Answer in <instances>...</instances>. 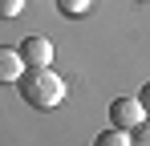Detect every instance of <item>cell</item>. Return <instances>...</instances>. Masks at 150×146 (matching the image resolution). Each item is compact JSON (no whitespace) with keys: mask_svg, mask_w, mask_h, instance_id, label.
I'll return each mask as SVG.
<instances>
[{"mask_svg":"<svg viewBox=\"0 0 150 146\" xmlns=\"http://www.w3.org/2000/svg\"><path fill=\"white\" fill-rule=\"evenodd\" d=\"M21 97H25L33 110H53L65 101V81L53 73V65H41V69H25L21 73Z\"/></svg>","mask_w":150,"mask_h":146,"instance_id":"6da1fadb","label":"cell"},{"mask_svg":"<svg viewBox=\"0 0 150 146\" xmlns=\"http://www.w3.org/2000/svg\"><path fill=\"white\" fill-rule=\"evenodd\" d=\"M142 118H146V110H142L138 97H114V101H110V122H114L118 130H134Z\"/></svg>","mask_w":150,"mask_h":146,"instance_id":"7a4b0ae2","label":"cell"},{"mask_svg":"<svg viewBox=\"0 0 150 146\" xmlns=\"http://www.w3.org/2000/svg\"><path fill=\"white\" fill-rule=\"evenodd\" d=\"M25 12V0H0V21H16Z\"/></svg>","mask_w":150,"mask_h":146,"instance_id":"ba28073f","label":"cell"},{"mask_svg":"<svg viewBox=\"0 0 150 146\" xmlns=\"http://www.w3.org/2000/svg\"><path fill=\"white\" fill-rule=\"evenodd\" d=\"M138 4H150V0H138Z\"/></svg>","mask_w":150,"mask_h":146,"instance_id":"30bf717a","label":"cell"},{"mask_svg":"<svg viewBox=\"0 0 150 146\" xmlns=\"http://www.w3.org/2000/svg\"><path fill=\"white\" fill-rule=\"evenodd\" d=\"M89 4H93V0H57L61 16H85V12H89Z\"/></svg>","mask_w":150,"mask_h":146,"instance_id":"8992f818","label":"cell"},{"mask_svg":"<svg viewBox=\"0 0 150 146\" xmlns=\"http://www.w3.org/2000/svg\"><path fill=\"white\" fill-rule=\"evenodd\" d=\"M93 146H130V130H118V126H110V130H101Z\"/></svg>","mask_w":150,"mask_h":146,"instance_id":"5b68a950","label":"cell"},{"mask_svg":"<svg viewBox=\"0 0 150 146\" xmlns=\"http://www.w3.org/2000/svg\"><path fill=\"white\" fill-rule=\"evenodd\" d=\"M25 73V61H21V49L0 45V85H16Z\"/></svg>","mask_w":150,"mask_h":146,"instance_id":"277c9868","label":"cell"},{"mask_svg":"<svg viewBox=\"0 0 150 146\" xmlns=\"http://www.w3.org/2000/svg\"><path fill=\"white\" fill-rule=\"evenodd\" d=\"M130 134H134V138H130V146H150V118H142Z\"/></svg>","mask_w":150,"mask_h":146,"instance_id":"52a82bcc","label":"cell"},{"mask_svg":"<svg viewBox=\"0 0 150 146\" xmlns=\"http://www.w3.org/2000/svg\"><path fill=\"white\" fill-rule=\"evenodd\" d=\"M138 101H142V110H146V114H150V81H146V85H142V94H138Z\"/></svg>","mask_w":150,"mask_h":146,"instance_id":"9c48e42d","label":"cell"},{"mask_svg":"<svg viewBox=\"0 0 150 146\" xmlns=\"http://www.w3.org/2000/svg\"><path fill=\"white\" fill-rule=\"evenodd\" d=\"M53 41L49 37H25L21 41V61H25V69H41V65H53Z\"/></svg>","mask_w":150,"mask_h":146,"instance_id":"3957f363","label":"cell"}]
</instances>
